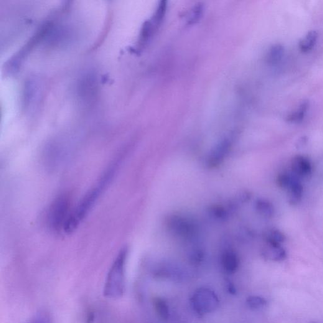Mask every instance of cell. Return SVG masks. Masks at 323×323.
<instances>
[{
    "mask_svg": "<svg viewBox=\"0 0 323 323\" xmlns=\"http://www.w3.org/2000/svg\"><path fill=\"white\" fill-rule=\"evenodd\" d=\"M228 291H229L230 294H236V289L235 287H234L233 284H228Z\"/></svg>",
    "mask_w": 323,
    "mask_h": 323,
    "instance_id": "20",
    "label": "cell"
},
{
    "mask_svg": "<svg viewBox=\"0 0 323 323\" xmlns=\"http://www.w3.org/2000/svg\"><path fill=\"white\" fill-rule=\"evenodd\" d=\"M284 54V48L281 44H275L269 50L266 56V61L269 65H276L281 62Z\"/></svg>",
    "mask_w": 323,
    "mask_h": 323,
    "instance_id": "14",
    "label": "cell"
},
{
    "mask_svg": "<svg viewBox=\"0 0 323 323\" xmlns=\"http://www.w3.org/2000/svg\"><path fill=\"white\" fill-rule=\"evenodd\" d=\"M292 170L295 174L305 176L311 174L312 165L308 159L303 156H297L292 161Z\"/></svg>",
    "mask_w": 323,
    "mask_h": 323,
    "instance_id": "9",
    "label": "cell"
},
{
    "mask_svg": "<svg viewBox=\"0 0 323 323\" xmlns=\"http://www.w3.org/2000/svg\"><path fill=\"white\" fill-rule=\"evenodd\" d=\"M221 264L227 273H235L240 264L238 254L233 249H225L221 256Z\"/></svg>",
    "mask_w": 323,
    "mask_h": 323,
    "instance_id": "7",
    "label": "cell"
},
{
    "mask_svg": "<svg viewBox=\"0 0 323 323\" xmlns=\"http://www.w3.org/2000/svg\"><path fill=\"white\" fill-rule=\"evenodd\" d=\"M318 34L316 31L311 30L306 35L303 39L300 40L299 49L302 53H308L313 49L316 44Z\"/></svg>",
    "mask_w": 323,
    "mask_h": 323,
    "instance_id": "12",
    "label": "cell"
},
{
    "mask_svg": "<svg viewBox=\"0 0 323 323\" xmlns=\"http://www.w3.org/2000/svg\"><path fill=\"white\" fill-rule=\"evenodd\" d=\"M114 169L115 167H114L109 168L98 184L91 188L78 203L77 207L71 211L63 232L70 234L79 227L80 223L90 212V210L103 193L104 189L109 184L111 179H113Z\"/></svg>",
    "mask_w": 323,
    "mask_h": 323,
    "instance_id": "1",
    "label": "cell"
},
{
    "mask_svg": "<svg viewBox=\"0 0 323 323\" xmlns=\"http://www.w3.org/2000/svg\"><path fill=\"white\" fill-rule=\"evenodd\" d=\"M247 304L249 307L253 309L262 308L266 306L267 301L263 297L260 296H251L247 299Z\"/></svg>",
    "mask_w": 323,
    "mask_h": 323,
    "instance_id": "18",
    "label": "cell"
},
{
    "mask_svg": "<svg viewBox=\"0 0 323 323\" xmlns=\"http://www.w3.org/2000/svg\"><path fill=\"white\" fill-rule=\"evenodd\" d=\"M127 255V249H122L112 264L104 287V294L107 297L119 298L124 294Z\"/></svg>",
    "mask_w": 323,
    "mask_h": 323,
    "instance_id": "2",
    "label": "cell"
},
{
    "mask_svg": "<svg viewBox=\"0 0 323 323\" xmlns=\"http://www.w3.org/2000/svg\"><path fill=\"white\" fill-rule=\"evenodd\" d=\"M289 190V200L291 204H297L301 201L303 195V187L296 177H292Z\"/></svg>",
    "mask_w": 323,
    "mask_h": 323,
    "instance_id": "10",
    "label": "cell"
},
{
    "mask_svg": "<svg viewBox=\"0 0 323 323\" xmlns=\"http://www.w3.org/2000/svg\"><path fill=\"white\" fill-rule=\"evenodd\" d=\"M309 108V102L304 101L300 104L299 108L287 116V121L289 123L298 124L304 120Z\"/></svg>",
    "mask_w": 323,
    "mask_h": 323,
    "instance_id": "13",
    "label": "cell"
},
{
    "mask_svg": "<svg viewBox=\"0 0 323 323\" xmlns=\"http://www.w3.org/2000/svg\"><path fill=\"white\" fill-rule=\"evenodd\" d=\"M292 176L287 174H280L278 177V183L280 187L283 188H288L291 184Z\"/></svg>",
    "mask_w": 323,
    "mask_h": 323,
    "instance_id": "19",
    "label": "cell"
},
{
    "mask_svg": "<svg viewBox=\"0 0 323 323\" xmlns=\"http://www.w3.org/2000/svg\"><path fill=\"white\" fill-rule=\"evenodd\" d=\"M155 309L159 316L163 320H167L169 317V309L166 301L161 297H156L154 299Z\"/></svg>",
    "mask_w": 323,
    "mask_h": 323,
    "instance_id": "15",
    "label": "cell"
},
{
    "mask_svg": "<svg viewBox=\"0 0 323 323\" xmlns=\"http://www.w3.org/2000/svg\"><path fill=\"white\" fill-rule=\"evenodd\" d=\"M312 323H315V322H312Z\"/></svg>",
    "mask_w": 323,
    "mask_h": 323,
    "instance_id": "21",
    "label": "cell"
},
{
    "mask_svg": "<svg viewBox=\"0 0 323 323\" xmlns=\"http://www.w3.org/2000/svg\"><path fill=\"white\" fill-rule=\"evenodd\" d=\"M70 200L68 196L62 195L56 198L48 208L47 220L48 227L55 232L64 230L69 217Z\"/></svg>",
    "mask_w": 323,
    "mask_h": 323,
    "instance_id": "3",
    "label": "cell"
},
{
    "mask_svg": "<svg viewBox=\"0 0 323 323\" xmlns=\"http://www.w3.org/2000/svg\"><path fill=\"white\" fill-rule=\"evenodd\" d=\"M266 240L268 245L281 246V244L286 241V236L279 230H271L266 234Z\"/></svg>",
    "mask_w": 323,
    "mask_h": 323,
    "instance_id": "16",
    "label": "cell"
},
{
    "mask_svg": "<svg viewBox=\"0 0 323 323\" xmlns=\"http://www.w3.org/2000/svg\"><path fill=\"white\" fill-rule=\"evenodd\" d=\"M192 302L195 311L204 314L213 311L218 305V299L214 292L208 289H200L195 292Z\"/></svg>",
    "mask_w": 323,
    "mask_h": 323,
    "instance_id": "4",
    "label": "cell"
},
{
    "mask_svg": "<svg viewBox=\"0 0 323 323\" xmlns=\"http://www.w3.org/2000/svg\"><path fill=\"white\" fill-rule=\"evenodd\" d=\"M263 256L267 259L273 261H282L286 258V251L282 246H273L268 245V248L263 250Z\"/></svg>",
    "mask_w": 323,
    "mask_h": 323,
    "instance_id": "11",
    "label": "cell"
},
{
    "mask_svg": "<svg viewBox=\"0 0 323 323\" xmlns=\"http://www.w3.org/2000/svg\"><path fill=\"white\" fill-rule=\"evenodd\" d=\"M256 207L259 213L264 217H271L274 214L273 205L268 201L264 200L257 201Z\"/></svg>",
    "mask_w": 323,
    "mask_h": 323,
    "instance_id": "17",
    "label": "cell"
},
{
    "mask_svg": "<svg viewBox=\"0 0 323 323\" xmlns=\"http://www.w3.org/2000/svg\"><path fill=\"white\" fill-rule=\"evenodd\" d=\"M189 219L174 217L169 220V229L175 235L182 238H191L196 234V226Z\"/></svg>",
    "mask_w": 323,
    "mask_h": 323,
    "instance_id": "5",
    "label": "cell"
},
{
    "mask_svg": "<svg viewBox=\"0 0 323 323\" xmlns=\"http://www.w3.org/2000/svg\"><path fill=\"white\" fill-rule=\"evenodd\" d=\"M230 146V141L228 139H224L221 142L211 153L208 159L210 165L214 166L222 162L229 151Z\"/></svg>",
    "mask_w": 323,
    "mask_h": 323,
    "instance_id": "8",
    "label": "cell"
},
{
    "mask_svg": "<svg viewBox=\"0 0 323 323\" xmlns=\"http://www.w3.org/2000/svg\"><path fill=\"white\" fill-rule=\"evenodd\" d=\"M166 2H161L157 7V10L155 14L152 17L150 21L147 22L146 24L144 25V29L142 30V40L146 42L150 39L156 31L160 25L161 24L163 19L166 12Z\"/></svg>",
    "mask_w": 323,
    "mask_h": 323,
    "instance_id": "6",
    "label": "cell"
}]
</instances>
